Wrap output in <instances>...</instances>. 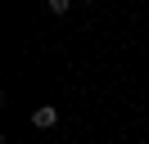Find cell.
I'll return each mask as SVG.
<instances>
[{"label":"cell","mask_w":149,"mask_h":144,"mask_svg":"<svg viewBox=\"0 0 149 144\" xmlns=\"http://www.w3.org/2000/svg\"><path fill=\"white\" fill-rule=\"evenodd\" d=\"M54 122H59V108H54V104H41V108H32V126H41V131H50Z\"/></svg>","instance_id":"cell-1"},{"label":"cell","mask_w":149,"mask_h":144,"mask_svg":"<svg viewBox=\"0 0 149 144\" xmlns=\"http://www.w3.org/2000/svg\"><path fill=\"white\" fill-rule=\"evenodd\" d=\"M45 9H50V14H68V9H72V0H45Z\"/></svg>","instance_id":"cell-2"}]
</instances>
